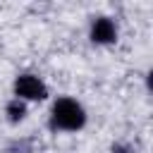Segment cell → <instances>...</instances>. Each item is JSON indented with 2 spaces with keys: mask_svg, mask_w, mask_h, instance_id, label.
Masks as SVG:
<instances>
[{
  "mask_svg": "<svg viewBox=\"0 0 153 153\" xmlns=\"http://www.w3.org/2000/svg\"><path fill=\"white\" fill-rule=\"evenodd\" d=\"M91 41L98 45H108L117 41V26L110 17H96L91 24Z\"/></svg>",
  "mask_w": 153,
  "mask_h": 153,
  "instance_id": "3957f363",
  "label": "cell"
},
{
  "mask_svg": "<svg viewBox=\"0 0 153 153\" xmlns=\"http://www.w3.org/2000/svg\"><path fill=\"white\" fill-rule=\"evenodd\" d=\"M5 115H7L10 122H22L26 117V103L19 100V98H12L7 103V108H5Z\"/></svg>",
  "mask_w": 153,
  "mask_h": 153,
  "instance_id": "277c9868",
  "label": "cell"
},
{
  "mask_svg": "<svg viewBox=\"0 0 153 153\" xmlns=\"http://www.w3.org/2000/svg\"><path fill=\"white\" fill-rule=\"evenodd\" d=\"M48 96V86L36 74H19L14 79V98L19 100H43Z\"/></svg>",
  "mask_w": 153,
  "mask_h": 153,
  "instance_id": "7a4b0ae2",
  "label": "cell"
},
{
  "mask_svg": "<svg viewBox=\"0 0 153 153\" xmlns=\"http://www.w3.org/2000/svg\"><path fill=\"white\" fill-rule=\"evenodd\" d=\"M86 124V110L74 98H57L50 108V127L60 131H76Z\"/></svg>",
  "mask_w": 153,
  "mask_h": 153,
  "instance_id": "6da1fadb",
  "label": "cell"
}]
</instances>
